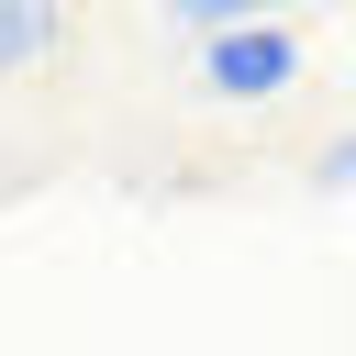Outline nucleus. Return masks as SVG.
I'll return each mask as SVG.
<instances>
[{"label":"nucleus","mask_w":356,"mask_h":356,"mask_svg":"<svg viewBox=\"0 0 356 356\" xmlns=\"http://www.w3.org/2000/svg\"><path fill=\"white\" fill-rule=\"evenodd\" d=\"M300 78V33L289 22H256V33H211L200 44V89L211 100H278Z\"/></svg>","instance_id":"obj_1"},{"label":"nucleus","mask_w":356,"mask_h":356,"mask_svg":"<svg viewBox=\"0 0 356 356\" xmlns=\"http://www.w3.org/2000/svg\"><path fill=\"white\" fill-rule=\"evenodd\" d=\"M278 11H289V0H167V22H189L200 44H211V33H256V22H278Z\"/></svg>","instance_id":"obj_2"},{"label":"nucleus","mask_w":356,"mask_h":356,"mask_svg":"<svg viewBox=\"0 0 356 356\" xmlns=\"http://www.w3.org/2000/svg\"><path fill=\"white\" fill-rule=\"evenodd\" d=\"M44 44H56V0H0V78L33 67Z\"/></svg>","instance_id":"obj_3"},{"label":"nucleus","mask_w":356,"mask_h":356,"mask_svg":"<svg viewBox=\"0 0 356 356\" xmlns=\"http://www.w3.org/2000/svg\"><path fill=\"white\" fill-rule=\"evenodd\" d=\"M312 178H323V189H356V122H345V134L323 145V167H312Z\"/></svg>","instance_id":"obj_4"}]
</instances>
